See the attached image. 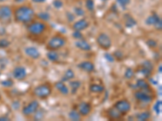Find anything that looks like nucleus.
<instances>
[{
  "instance_id": "1",
  "label": "nucleus",
  "mask_w": 162,
  "mask_h": 121,
  "mask_svg": "<svg viewBox=\"0 0 162 121\" xmlns=\"http://www.w3.org/2000/svg\"><path fill=\"white\" fill-rule=\"evenodd\" d=\"M34 11L32 7L29 6H20L15 9L14 12V17L15 20L18 23H23L26 24L32 21L34 17Z\"/></svg>"
},
{
  "instance_id": "2",
  "label": "nucleus",
  "mask_w": 162,
  "mask_h": 121,
  "mask_svg": "<svg viewBox=\"0 0 162 121\" xmlns=\"http://www.w3.org/2000/svg\"><path fill=\"white\" fill-rule=\"evenodd\" d=\"M52 93V87L50 83L40 84L33 89V94L40 100H46L50 97Z\"/></svg>"
},
{
  "instance_id": "3",
  "label": "nucleus",
  "mask_w": 162,
  "mask_h": 121,
  "mask_svg": "<svg viewBox=\"0 0 162 121\" xmlns=\"http://www.w3.org/2000/svg\"><path fill=\"white\" fill-rule=\"evenodd\" d=\"M67 44V40L65 37L62 36H54L50 39L48 43L46 45V48L48 50H52V51H57L62 48H63Z\"/></svg>"
},
{
  "instance_id": "4",
  "label": "nucleus",
  "mask_w": 162,
  "mask_h": 121,
  "mask_svg": "<svg viewBox=\"0 0 162 121\" xmlns=\"http://www.w3.org/2000/svg\"><path fill=\"white\" fill-rule=\"evenodd\" d=\"M28 32L33 36H39L44 33L46 29V24L43 22L36 21L30 24L27 28Z\"/></svg>"
},
{
  "instance_id": "5",
  "label": "nucleus",
  "mask_w": 162,
  "mask_h": 121,
  "mask_svg": "<svg viewBox=\"0 0 162 121\" xmlns=\"http://www.w3.org/2000/svg\"><path fill=\"white\" fill-rule=\"evenodd\" d=\"M96 43L99 45V47L101 48L104 50L110 49L112 46V41L109 35L106 33H102L98 35V37L96 38Z\"/></svg>"
},
{
  "instance_id": "6",
  "label": "nucleus",
  "mask_w": 162,
  "mask_h": 121,
  "mask_svg": "<svg viewBox=\"0 0 162 121\" xmlns=\"http://www.w3.org/2000/svg\"><path fill=\"white\" fill-rule=\"evenodd\" d=\"M40 107L39 102L37 100H33L26 106H24L22 109V114L24 116H30L33 115L37 111V110Z\"/></svg>"
},
{
  "instance_id": "7",
  "label": "nucleus",
  "mask_w": 162,
  "mask_h": 121,
  "mask_svg": "<svg viewBox=\"0 0 162 121\" xmlns=\"http://www.w3.org/2000/svg\"><path fill=\"white\" fill-rule=\"evenodd\" d=\"M114 107L123 115L127 114L131 111V109H132V104H131V103L127 100H118V102L115 103Z\"/></svg>"
},
{
  "instance_id": "8",
  "label": "nucleus",
  "mask_w": 162,
  "mask_h": 121,
  "mask_svg": "<svg viewBox=\"0 0 162 121\" xmlns=\"http://www.w3.org/2000/svg\"><path fill=\"white\" fill-rule=\"evenodd\" d=\"M151 91H143V90H139V91H136L134 94V96L136 98V100H138L139 102L141 103H150L152 101L153 97L150 94Z\"/></svg>"
},
{
  "instance_id": "9",
  "label": "nucleus",
  "mask_w": 162,
  "mask_h": 121,
  "mask_svg": "<svg viewBox=\"0 0 162 121\" xmlns=\"http://www.w3.org/2000/svg\"><path fill=\"white\" fill-rule=\"evenodd\" d=\"M12 11L8 6H1L0 7V20L3 23H7L11 20Z\"/></svg>"
},
{
  "instance_id": "10",
  "label": "nucleus",
  "mask_w": 162,
  "mask_h": 121,
  "mask_svg": "<svg viewBox=\"0 0 162 121\" xmlns=\"http://www.w3.org/2000/svg\"><path fill=\"white\" fill-rule=\"evenodd\" d=\"M12 75H13L14 78L18 81L24 80L27 77V69L24 66H16L15 69H13L12 72Z\"/></svg>"
},
{
  "instance_id": "11",
  "label": "nucleus",
  "mask_w": 162,
  "mask_h": 121,
  "mask_svg": "<svg viewBox=\"0 0 162 121\" xmlns=\"http://www.w3.org/2000/svg\"><path fill=\"white\" fill-rule=\"evenodd\" d=\"M92 105L88 102H81L78 106V111L81 116H87L92 111Z\"/></svg>"
},
{
  "instance_id": "12",
  "label": "nucleus",
  "mask_w": 162,
  "mask_h": 121,
  "mask_svg": "<svg viewBox=\"0 0 162 121\" xmlns=\"http://www.w3.org/2000/svg\"><path fill=\"white\" fill-rule=\"evenodd\" d=\"M24 53L29 57L33 59V60H37L41 57L40 51L37 49V48L34 47V46H28V47H26L24 49Z\"/></svg>"
},
{
  "instance_id": "13",
  "label": "nucleus",
  "mask_w": 162,
  "mask_h": 121,
  "mask_svg": "<svg viewBox=\"0 0 162 121\" xmlns=\"http://www.w3.org/2000/svg\"><path fill=\"white\" fill-rule=\"evenodd\" d=\"M89 27V22L85 19H81L79 20L78 21L75 22L73 24L72 28L74 31H81L85 30L86 28H88Z\"/></svg>"
},
{
  "instance_id": "14",
  "label": "nucleus",
  "mask_w": 162,
  "mask_h": 121,
  "mask_svg": "<svg viewBox=\"0 0 162 121\" xmlns=\"http://www.w3.org/2000/svg\"><path fill=\"white\" fill-rule=\"evenodd\" d=\"M78 68L80 69L81 70L86 72V73H92V72L94 71L95 65L90 60H84V61L79 63L78 65Z\"/></svg>"
},
{
  "instance_id": "15",
  "label": "nucleus",
  "mask_w": 162,
  "mask_h": 121,
  "mask_svg": "<svg viewBox=\"0 0 162 121\" xmlns=\"http://www.w3.org/2000/svg\"><path fill=\"white\" fill-rule=\"evenodd\" d=\"M55 88L57 89L58 91L61 95H64V96H67V95H69L70 93V90L68 88V87L65 84L64 81H59L55 83Z\"/></svg>"
},
{
  "instance_id": "16",
  "label": "nucleus",
  "mask_w": 162,
  "mask_h": 121,
  "mask_svg": "<svg viewBox=\"0 0 162 121\" xmlns=\"http://www.w3.org/2000/svg\"><path fill=\"white\" fill-rule=\"evenodd\" d=\"M75 45L76 48H78L79 49L82 50V51H90V50L92 49L91 45L88 43V41L83 39L78 40V41L75 43Z\"/></svg>"
},
{
  "instance_id": "17",
  "label": "nucleus",
  "mask_w": 162,
  "mask_h": 121,
  "mask_svg": "<svg viewBox=\"0 0 162 121\" xmlns=\"http://www.w3.org/2000/svg\"><path fill=\"white\" fill-rule=\"evenodd\" d=\"M107 115L110 119H112V120H118V119H120L121 118H122V115H123L121 114L114 107H110V109H108Z\"/></svg>"
},
{
  "instance_id": "18",
  "label": "nucleus",
  "mask_w": 162,
  "mask_h": 121,
  "mask_svg": "<svg viewBox=\"0 0 162 121\" xmlns=\"http://www.w3.org/2000/svg\"><path fill=\"white\" fill-rule=\"evenodd\" d=\"M136 87H138L140 90L151 91V89H150V86H149L148 82L146 80H144V79H139V80L136 82Z\"/></svg>"
},
{
  "instance_id": "19",
  "label": "nucleus",
  "mask_w": 162,
  "mask_h": 121,
  "mask_svg": "<svg viewBox=\"0 0 162 121\" xmlns=\"http://www.w3.org/2000/svg\"><path fill=\"white\" fill-rule=\"evenodd\" d=\"M160 20V18L156 14H152V15H151L147 18V20H145V23H146L147 25H149V26H152V25L154 26Z\"/></svg>"
},
{
  "instance_id": "20",
  "label": "nucleus",
  "mask_w": 162,
  "mask_h": 121,
  "mask_svg": "<svg viewBox=\"0 0 162 121\" xmlns=\"http://www.w3.org/2000/svg\"><path fill=\"white\" fill-rule=\"evenodd\" d=\"M89 91L92 92V93H102L104 91H105V87L101 84H91L89 87Z\"/></svg>"
},
{
  "instance_id": "21",
  "label": "nucleus",
  "mask_w": 162,
  "mask_h": 121,
  "mask_svg": "<svg viewBox=\"0 0 162 121\" xmlns=\"http://www.w3.org/2000/svg\"><path fill=\"white\" fill-rule=\"evenodd\" d=\"M47 58L52 61V62H57L59 60V56L56 51H52V50H49V52L46 54Z\"/></svg>"
},
{
  "instance_id": "22",
  "label": "nucleus",
  "mask_w": 162,
  "mask_h": 121,
  "mask_svg": "<svg viewBox=\"0 0 162 121\" xmlns=\"http://www.w3.org/2000/svg\"><path fill=\"white\" fill-rule=\"evenodd\" d=\"M69 85H70V88L71 89V93L74 95L81 87V82L79 81H71L69 82Z\"/></svg>"
},
{
  "instance_id": "23",
  "label": "nucleus",
  "mask_w": 162,
  "mask_h": 121,
  "mask_svg": "<svg viewBox=\"0 0 162 121\" xmlns=\"http://www.w3.org/2000/svg\"><path fill=\"white\" fill-rule=\"evenodd\" d=\"M68 116H69V119L75 121L80 120L81 119V115L79 114V111L76 110L71 111L70 112H69V114H68Z\"/></svg>"
},
{
  "instance_id": "24",
  "label": "nucleus",
  "mask_w": 162,
  "mask_h": 121,
  "mask_svg": "<svg viewBox=\"0 0 162 121\" xmlns=\"http://www.w3.org/2000/svg\"><path fill=\"white\" fill-rule=\"evenodd\" d=\"M136 24V21L130 15H125V25L127 28H132Z\"/></svg>"
},
{
  "instance_id": "25",
  "label": "nucleus",
  "mask_w": 162,
  "mask_h": 121,
  "mask_svg": "<svg viewBox=\"0 0 162 121\" xmlns=\"http://www.w3.org/2000/svg\"><path fill=\"white\" fill-rule=\"evenodd\" d=\"M75 78V72L71 69H68L64 73L63 81H70Z\"/></svg>"
},
{
  "instance_id": "26",
  "label": "nucleus",
  "mask_w": 162,
  "mask_h": 121,
  "mask_svg": "<svg viewBox=\"0 0 162 121\" xmlns=\"http://www.w3.org/2000/svg\"><path fill=\"white\" fill-rule=\"evenodd\" d=\"M151 117V114L149 111H144V112L140 113L136 115V118L138 120L140 121H144V120H148Z\"/></svg>"
},
{
  "instance_id": "27",
  "label": "nucleus",
  "mask_w": 162,
  "mask_h": 121,
  "mask_svg": "<svg viewBox=\"0 0 162 121\" xmlns=\"http://www.w3.org/2000/svg\"><path fill=\"white\" fill-rule=\"evenodd\" d=\"M153 110L156 115H160L162 111V101L161 100H158L155 103L153 106Z\"/></svg>"
},
{
  "instance_id": "28",
  "label": "nucleus",
  "mask_w": 162,
  "mask_h": 121,
  "mask_svg": "<svg viewBox=\"0 0 162 121\" xmlns=\"http://www.w3.org/2000/svg\"><path fill=\"white\" fill-rule=\"evenodd\" d=\"M124 76H125V78L127 79H132L134 76H135V72H134V70L132 68H128V69H126Z\"/></svg>"
},
{
  "instance_id": "29",
  "label": "nucleus",
  "mask_w": 162,
  "mask_h": 121,
  "mask_svg": "<svg viewBox=\"0 0 162 121\" xmlns=\"http://www.w3.org/2000/svg\"><path fill=\"white\" fill-rule=\"evenodd\" d=\"M85 6H86V8L88 9V11H92L94 10V7H95L94 1H93V0H86Z\"/></svg>"
},
{
  "instance_id": "30",
  "label": "nucleus",
  "mask_w": 162,
  "mask_h": 121,
  "mask_svg": "<svg viewBox=\"0 0 162 121\" xmlns=\"http://www.w3.org/2000/svg\"><path fill=\"white\" fill-rule=\"evenodd\" d=\"M38 18L41 19V20H44V21H47L51 19V15L50 14L47 13V12H40L38 15H37Z\"/></svg>"
},
{
  "instance_id": "31",
  "label": "nucleus",
  "mask_w": 162,
  "mask_h": 121,
  "mask_svg": "<svg viewBox=\"0 0 162 121\" xmlns=\"http://www.w3.org/2000/svg\"><path fill=\"white\" fill-rule=\"evenodd\" d=\"M1 85L4 87H11L14 85V82L11 79H5L1 82Z\"/></svg>"
},
{
  "instance_id": "32",
  "label": "nucleus",
  "mask_w": 162,
  "mask_h": 121,
  "mask_svg": "<svg viewBox=\"0 0 162 121\" xmlns=\"http://www.w3.org/2000/svg\"><path fill=\"white\" fill-rule=\"evenodd\" d=\"M142 67H144L146 69H149V70H151V71H153V65L149 60H145L144 62H143Z\"/></svg>"
},
{
  "instance_id": "33",
  "label": "nucleus",
  "mask_w": 162,
  "mask_h": 121,
  "mask_svg": "<svg viewBox=\"0 0 162 121\" xmlns=\"http://www.w3.org/2000/svg\"><path fill=\"white\" fill-rule=\"evenodd\" d=\"M42 111H42V109L38 108L37 110V111L33 114L35 115H34V119H37V120H40V119H43V113H42Z\"/></svg>"
},
{
  "instance_id": "34",
  "label": "nucleus",
  "mask_w": 162,
  "mask_h": 121,
  "mask_svg": "<svg viewBox=\"0 0 162 121\" xmlns=\"http://www.w3.org/2000/svg\"><path fill=\"white\" fill-rule=\"evenodd\" d=\"M146 44H147V45L148 46L149 48H151V49H155V48L157 46V42L152 39L148 40V41H146Z\"/></svg>"
},
{
  "instance_id": "35",
  "label": "nucleus",
  "mask_w": 162,
  "mask_h": 121,
  "mask_svg": "<svg viewBox=\"0 0 162 121\" xmlns=\"http://www.w3.org/2000/svg\"><path fill=\"white\" fill-rule=\"evenodd\" d=\"M117 2H118V4L120 5L121 7H123V8H125L127 5L130 4L131 0H117Z\"/></svg>"
},
{
  "instance_id": "36",
  "label": "nucleus",
  "mask_w": 162,
  "mask_h": 121,
  "mask_svg": "<svg viewBox=\"0 0 162 121\" xmlns=\"http://www.w3.org/2000/svg\"><path fill=\"white\" fill-rule=\"evenodd\" d=\"M11 45V42L6 39L0 40V48H7Z\"/></svg>"
},
{
  "instance_id": "37",
  "label": "nucleus",
  "mask_w": 162,
  "mask_h": 121,
  "mask_svg": "<svg viewBox=\"0 0 162 121\" xmlns=\"http://www.w3.org/2000/svg\"><path fill=\"white\" fill-rule=\"evenodd\" d=\"M72 37L76 40L83 39V34L79 31H74L72 33Z\"/></svg>"
},
{
  "instance_id": "38",
  "label": "nucleus",
  "mask_w": 162,
  "mask_h": 121,
  "mask_svg": "<svg viewBox=\"0 0 162 121\" xmlns=\"http://www.w3.org/2000/svg\"><path fill=\"white\" fill-rule=\"evenodd\" d=\"M105 60H107L108 62L110 63H112L114 62V60H115V57H114V55H112V54L110 53H105Z\"/></svg>"
},
{
  "instance_id": "39",
  "label": "nucleus",
  "mask_w": 162,
  "mask_h": 121,
  "mask_svg": "<svg viewBox=\"0 0 162 121\" xmlns=\"http://www.w3.org/2000/svg\"><path fill=\"white\" fill-rule=\"evenodd\" d=\"M74 11L75 15H78V16H83V15H84V11L81 7H75Z\"/></svg>"
},
{
  "instance_id": "40",
  "label": "nucleus",
  "mask_w": 162,
  "mask_h": 121,
  "mask_svg": "<svg viewBox=\"0 0 162 121\" xmlns=\"http://www.w3.org/2000/svg\"><path fill=\"white\" fill-rule=\"evenodd\" d=\"M53 4H54V7H55V8H61V7H63V2H62L61 0H55L54 1V2H53Z\"/></svg>"
},
{
  "instance_id": "41",
  "label": "nucleus",
  "mask_w": 162,
  "mask_h": 121,
  "mask_svg": "<svg viewBox=\"0 0 162 121\" xmlns=\"http://www.w3.org/2000/svg\"><path fill=\"white\" fill-rule=\"evenodd\" d=\"M154 27H155L156 29V30H158V31H160V30H161V28H162V21H161V19H160V20H159V21H158L157 23H156V24H155V25H154Z\"/></svg>"
},
{
  "instance_id": "42",
  "label": "nucleus",
  "mask_w": 162,
  "mask_h": 121,
  "mask_svg": "<svg viewBox=\"0 0 162 121\" xmlns=\"http://www.w3.org/2000/svg\"><path fill=\"white\" fill-rule=\"evenodd\" d=\"M114 57H118V60H119V59L122 60L123 57V53H122V52H120V51H116V52L114 53Z\"/></svg>"
},
{
  "instance_id": "43",
  "label": "nucleus",
  "mask_w": 162,
  "mask_h": 121,
  "mask_svg": "<svg viewBox=\"0 0 162 121\" xmlns=\"http://www.w3.org/2000/svg\"><path fill=\"white\" fill-rule=\"evenodd\" d=\"M33 2H36V3H42V2H45L46 0H32Z\"/></svg>"
},
{
  "instance_id": "44",
  "label": "nucleus",
  "mask_w": 162,
  "mask_h": 121,
  "mask_svg": "<svg viewBox=\"0 0 162 121\" xmlns=\"http://www.w3.org/2000/svg\"><path fill=\"white\" fill-rule=\"evenodd\" d=\"M9 118L8 117H6V116H1L0 117V121H3V120H9Z\"/></svg>"
},
{
  "instance_id": "45",
  "label": "nucleus",
  "mask_w": 162,
  "mask_h": 121,
  "mask_svg": "<svg viewBox=\"0 0 162 121\" xmlns=\"http://www.w3.org/2000/svg\"><path fill=\"white\" fill-rule=\"evenodd\" d=\"M15 2H17V3H22V2H24L26 0H14Z\"/></svg>"
},
{
  "instance_id": "46",
  "label": "nucleus",
  "mask_w": 162,
  "mask_h": 121,
  "mask_svg": "<svg viewBox=\"0 0 162 121\" xmlns=\"http://www.w3.org/2000/svg\"><path fill=\"white\" fill-rule=\"evenodd\" d=\"M161 68H162L161 65H160V66H159V68H158V72H159L160 74H161Z\"/></svg>"
},
{
  "instance_id": "47",
  "label": "nucleus",
  "mask_w": 162,
  "mask_h": 121,
  "mask_svg": "<svg viewBox=\"0 0 162 121\" xmlns=\"http://www.w3.org/2000/svg\"><path fill=\"white\" fill-rule=\"evenodd\" d=\"M6 1H7V0H0V2H4Z\"/></svg>"
},
{
  "instance_id": "48",
  "label": "nucleus",
  "mask_w": 162,
  "mask_h": 121,
  "mask_svg": "<svg viewBox=\"0 0 162 121\" xmlns=\"http://www.w3.org/2000/svg\"><path fill=\"white\" fill-rule=\"evenodd\" d=\"M104 1H108V0H104Z\"/></svg>"
},
{
  "instance_id": "49",
  "label": "nucleus",
  "mask_w": 162,
  "mask_h": 121,
  "mask_svg": "<svg viewBox=\"0 0 162 121\" xmlns=\"http://www.w3.org/2000/svg\"><path fill=\"white\" fill-rule=\"evenodd\" d=\"M0 100H1V96H0Z\"/></svg>"
}]
</instances>
